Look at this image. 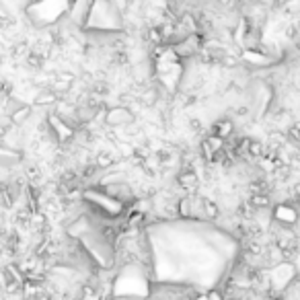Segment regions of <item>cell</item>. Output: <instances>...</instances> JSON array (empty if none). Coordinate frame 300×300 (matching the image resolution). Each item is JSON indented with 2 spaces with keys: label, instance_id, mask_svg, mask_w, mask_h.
I'll return each mask as SVG.
<instances>
[{
  "label": "cell",
  "instance_id": "cell-5",
  "mask_svg": "<svg viewBox=\"0 0 300 300\" xmlns=\"http://www.w3.org/2000/svg\"><path fill=\"white\" fill-rule=\"evenodd\" d=\"M198 183H200L198 171H194L192 167H181V171L177 173V185H179L185 194H194Z\"/></svg>",
  "mask_w": 300,
  "mask_h": 300
},
{
  "label": "cell",
  "instance_id": "cell-11",
  "mask_svg": "<svg viewBox=\"0 0 300 300\" xmlns=\"http://www.w3.org/2000/svg\"><path fill=\"white\" fill-rule=\"evenodd\" d=\"M206 216H208V220L210 218H218V206H216V201L208 200L206 198Z\"/></svg>",
  "mask_w": 300,
  "mask_h": 300
},
{
  "label": "cell",
  "instance_id": "cell-1",
  "mask_svg": "<svg viewBox=\"0 0 300 300\" xmlns=\"http://www.w3.org/2000/svg\"><path fill=\"white\" fill-rule=\"evenodd\" d=\"M300 203H294L292 201H282V203H276L271 208V218L278 222V224H284V226H296L300 222V210H298Z\"/></svg>",
  "mask_w": 300,
  "mask_h": 300
},
{
  "label": "cell",
  "instance_id": "cell-14",
  "mask_svg": "<svg viewBox=\"0 0 300 300\" xmlns=\"http://www.w3.org/2000/svg\"><path fill=\"white\" fill-rule=\"evenodd\" d=\"M298 203H300V196H298Z\"/></svg>",
  "mask_w": 300,
  "mask_h": 300
},
{
  "label": "cell",
  "instance_id": "cell-6",
  "mask_svg": "<svg viewBox=\"0 0 300 300\" xmlns=\"http://www.w3.org/2000/svg\"><path fill=\"white\" fill-rule=\"evenodd\" d=\"M235 132V124H233V119H228V117H222V119H218L216 124L212 126L210 134H218V136H222V138H230Z\"/></svg>",
  "mask_w": 300,
  "mask_h": 300
},
{
  "label": "cell",
  "instance_id": "cell-3",
  "mask_svg": "<svg viewBox=\"0 0 300 300\" xmlns=\"http://www.w3.org/2000/svg\"><path fill=\"white\" fill-rule=\"evenodd\" d=\"M132 121H134V111L124 105L109 107L105 111V124L109 128H124V126H130Z\"/></svg>",
  "mask_w": 300,
  "mask_h": 300
},
{
  "label": "cell",
  "instance_id": "cell-8",
  "mask_svg": "<svg viewBox=\"0 0 300 300\" xmlns=\"http://www.w3.org/2000/svg\"><path fill=\"white\" fill-rule=\"evenodd\" d=\"M10 117H12V121H15L17 126H23L25 121L31 117V107H29V105H21V107L17 109V111H12V113H10Z\"/></svg>",
  "mask_w": 300,
  "mask_h": 300
},
{
  "label": "cell",
  "instance_id": "cell-7",
  "mask_svg": "<svg viewBox=\"0 0 300 300\" xmlns=\"http://www.w3.org/2000/svg\"><path fill=\"white\" fill-rule=\"evenodd\" d=\"M249 201H251V206L255 210H265V208H269V203H271V196L269 194H253L249 198Z\"/></svg>",
  "mask_w": 300,
  "mask_h": 300
},
{
  "label": "cell",
  "instance_id": "cell-10",
  "mask_svg": "<svg viewBox=\"0 0 300 300\" xmlns=\"http://www.w3.org/2000/svg\"><path fill=\"white\" fill-rule=\"evenodd\" d=\"M249 156H253V158H263V156H265V148H263V144L257 142V140H251Z\"/></svg>",
  "mask_w": 300,
  "mask_h": 300
},
{
  "label": "cell",
  "instance_id": "cell-12",
  "mask_svg": "<svg viewBox=\"0 0 300 300\" xmlns=\"http://www.w3.org/2000/svg\"><path fill=\"white\" fill-rule=\"evenodd\" d=\"M206 296H208V298H224L226 294L220 292V290H210V292H206Z\"/></svg>",
  "mask_w": 300,
  "mask_h": 300
},
{
  "label": "cell",
  "instance_id": "cell-13",
  "mask_svg": "<svg viewBox=\"0 0 300 300\" xmlns=\"http://www.w3.org/2000/svg\"><path fill=\"white\" fill-rule=\"evenodd\" d=\"M235 2H237V0H218V4H222V6H230Z\"/></svg>",
  "mask_w": 300,
  "mask_h": 300
},
{
  "label": "cell",
  "instance_id": "cell-4",
  "mask_svg": "<svg viewBox=\"0 0 300 300\" xmlns=\"http://www.w3.org/2000/svg\"><path fill=\"white\" fill-rule=\"evenodd\" d=\"M91 6H93V0H72L70 10H68V19L76 27H85L91 15Z\"/></svg>",
  "mask_w": 300,
  "mask_h": 300
},
{
  "label": "cell",
  "instance_id": "cell-2",
  "mask_svg": "<svg viewBox=\"0 0 300 300\" xmlns=\"http://www.w3.org/2000/svg\"><path fill=\"white\" fill-rule=\"evenodd\" d=\"M48 124L51 128V132L56 134V138H58L60 144H70L72 142L76 130L68 124V121H64V117H60L58 113H50L48 115Z\"/></svg>",
  "mask_w": 300,
  "mask_h": 300
},
{
  "label": "cell",
  "instance_id": "cell-9",
  "mask_svg": "<svg viewBox=\"0 0 300 300\" xmlns=\"http://www.w3.org/2000/svg\"><path fill=\"white\" fill-rule=\"evenodd\" d=\"M27 66L33 68V70H42L44 68V56L39 51L31 50L29 53H27Z\"/></svg>",
  "mask_w": 300,
  "mask_h": 300
}]
</instances>
